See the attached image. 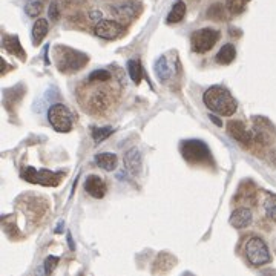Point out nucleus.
<instances>
[{"instance_id": "7ed1b4c3", "label": "nucleus", "mask_w": 276, "mask_h": 276, "mask_svg": "<svg viewBox=\"0 0 276 276\" xmlns=\"http://www.w3.org/2000/svg\"><path fill=\"white\" fill-rule=\"evenodd\" d=\"M246 256L249 259V262L256 265V267L265 265L271 259L265 241L262 238H259V236H252L246 243Z\"/></svg>"}, {"instance_id": "dca6fc26", "label": "nucleus", "mask_w": 276, "mask_h": 276, "mask_svg": "<svg viewBox=\"0 0 276 276\" xmlns=\"http://www.w3.org/2000/svg\"><path fill=\"white\" fill-rule=\"evenodd\" d=\"M48 34V20L46 19H37L32 26V40L35 43H42L43 38Z\"/></svg>"}, {"instance_id": "6e6552de", "label": "nucleus", "mask_w": 276, "mask_h": 276, "mask_svg": "<svg viewBox=\"0 0 276 276\" xmlns=\"http://www.w3.org/2000/svg\"><path fill=\"white\" fill-rule=\"evenodd\" d=\"M94 32L97 37L100 38H104V40H115L119 38L123 32H125V28L122 23L115 22V20H100L95 28H94Z\"/></svg>"}, {"instance_id": "4468645a", "label": "nucleus", "mask_w": 276, "mask_h": 276, "mask_svg": "<svg viewBox=\"0 0 276 276\" xmlns=\"http://www.w3.org/2000/svg\"><path fill=\"white\" fill-rule=\"evenodd\" d=\"M4 48L10 52V54H14V55H19L22 60L26 59V54L20 45V40L17 35H5L4 37Z\"/></svg>"}, {"instance_id": "f8f14e48", "label": "nucleus", "mask_w": 276, "mask_h": 276, "mask_svg": "<svg viewBox=\"0 0 276 276\" xmlns=\"http://www.w3.org/2000/svg\"><path fill=\"white\" fill-rule=\"evenodd\" d=\"M125 166L132 175H138L141 171V155L138 149H131L125 153Z\"/></svg>"}, {"instance_id": "cd10ccee", "label": "nucleus", "mask_w": 276, "mask_h": 276, "mask_svg": "<svg viewBox=\"0 0 276 276\" xmlns=\"http://www.w3.org/2000/svg\"><path fill=\"white\" fill-rule=\"evenodd\" d=\"M210 120H212L213 123H216L218 126H221V125H223V123H221V122H219V120H218V119H216L215 115H210Z\"/></svg>"}, {"instance_id": "412c9836", "label": "nucleus", "mask_w": 276, "mask_h": 276, "mask_svg": "<svg viewBox=\"0 0 276 276\" xmlns=\"http://www.w3.org/2000/svg\"><path fill=\"white\" fill-rule=\"evenodd\" d=\"M110 80V72L106 69H95L89 74V82H107Z\"/></svg>"}, {"instance_id": "a211bd4d", "label": "nucleus", "mask_w": 276, "mask_h": 276, "mask_svg": "<svg viewBox=\"0 0 276 276\" xmlns=\"http://www.w3.org/2000/svg\"><path fill=\"white\" fill-rule=\"evenodd\" d=\"M128 71H129V75L132 78V82L135 85H140L141 78H143V68H141V63L138 60H129L128 62Z\"/></svg>"}, {"instance_id": "0eeeda50", "label": "nucleus", "mask_w": 276, "mask_h": 276, "mask_svg": "<svg viewBox=\"0 0 276 276\" xmlns=\"http://www.w3.org/2000/svg\"><path fill=\"white\" fill-rule=\"evenodd\" d=\"M219 38V32L213 28H203L198 29L192 34L190 37V43H192V49L198 54H204L207 51H210L215 43Z\"/></svg>"}, {"instance_id": "f03ea898", "label": "nucleus", "mask_w": 276, "mask_h": 276, "mask_svg": "<svg viewBox=\"0 0 276 276\" xmlns=\"http://www.w3.org/2000/svg\"><path fill=\"white\" fill-rule=\"evenodd\" d=\"M54 55H55V65L62 72H74L82 69L88 62L89 57L83 52L74 51L68 46H55L54 48Z\"/></svg>"}, {"instance_id": "9d476101", "label": "nucleus", "mask_w": 276, "mask_h": 276, "mask_svg": "<svg viewBox=\"0 0 276 276\" xmlns=\"http://www.w3.org/2000/svg\"><path fill=\"white\" fill-rule=\"evenodd\" d=\"M252 221H253L252 212L249 209H246V207H240L230 215L229 223L235 229H246V227H249L252 224Z\"/></svg>"}, {"instance_id": "20e7f679", "label": "nucleus", "mask_w": 276, "mask_h": 276, "mask_svg": "<svg viewBox=\"0 0 276 276\" xmlns=\"http://www.w3.org/2000/svg\"><path fill=\"white\" fill-rule=\"evenodd\" d=\"M181 155L183 158L190 164H200L207 163L210 160V150L209 147L200 141V140H187L181 143Z\"/></svg>"}, {"instance_id": "423d86ee", "label": "nucleus", "mask_w": 276, "mask_h": 276, "mask_svg": "<svg viewBox=\"0 0 276 276\" xmlns=\"http://www.w3.org/2000/svg\"><path fill=\"white\" fill-rule=\"evenodd\" d=\"M48 119L51 126L57 132H69L72 129V117L65 104H54L48 110Z\"/></svg>"}, {"instance_id": "b1692460", "label": "nucleus", "mask_w": 276, "mask_h": 276, "mask_svg": "<svg viewBox=\"0 0 276 276\" xmlns=\"http://www.w3.org/2000/svg\"><path fill=\"white\" fill-rule=\"evenodd\" d=\"M57 264H59V258L57 256H48L46 259H45V273H52L54 270H55V267H57Z\"/></svg>"}, {"instance_id": "39448f33", "label": "nucleus", "mask_w": 276, "mask_h": 276, "mask_svg": "<svg viewBox=\"0 0 276 276\" xmlns=\"http://www.w3.org/2000/svg\"><path fill=\"white\" fill-rule=\"evenodd\" d=\"M22 178L28 183H32V184H42V186H51V187H55L60 180L63 178V174L62 172H51V171H46V169H40V171H35L31 166L23 169L22 172Z\"/></svg>"}, {"instance_id": "aec40b11", "label": "nucleus", "mask_w": 276, "mask_h": 276, "mask_svg": "<svg viewBox=\"0 0 276 276\" xmlns=\"http://www.w3.org/2000/svg\"><path fill=\"white\" fill-rule=\"evenodd\" d=\"M250 0H227V10L232 14H241L246 10V5Z\"/></svg>"}, {"instance_id": "f3484780", "label": "nucleus", "mask_w": 276, "mask_h": 276, "mask_svg": "<svg viewBox=\"0 0 276 276\" xmlns=\"http://www.w3.org/2000/svg\"><path fill=\"white\" fill-rule=\"evenodd\" d=\"M184 16H186V4L178 0L168 16V23H180L184 19Z\"/></svg>"}, {"instance_id": "9b49d317", "label": "nucleus", "mask_w": 276, "mask_h": 276, "mask_svg": "<svg viewBox=\"0 0 276 276\" xmlns=\"http://www.w3.org/2000/svg\"><path fill=\"white\" fill-rule=\"evenodd\" d=\"M85 189H86V192H88L91 196H94V198H97V200H100V198H103V196L106 195V184H104L103 180H101L100 177H97V175H91V177L86 178V181H85Z\"/></svg>"}, {"instance_id": "a878e982", "label": "nucleus", "mask_w": 276, "mask_h": 276, "mask_svg": "<svg viewBox=\"0 0 276 276\" xmlns=\"http://www.w3.org/2000/svg\"><path fill=\"white\" fill-rule=\"evenodd\" d=\"M49 19L52 20V22H57L59 19H60V11H59V5L57 4H51V7H49Z\"/></svg>"}, {"instance_id": "393cba45", "label": "nucleus", "mask_w": 276, "mask_h": 276, "mask_svg": "<svg viewBox=\"0 0 276 276\" xmlns=\"http://www.w3.org/2000/svg\"><path fill=\"white\" fill-rule=\"evenodd\" d=\"M264 207H265V215H267L271 221H274V223H276V204L271 203V201H267Z\"/></svg>"}, {"instance_id": "bb28decb", "label": "nucleus", "mask_w": 276, "mask_h": 276, "mask_svg": "<svg viewBox=\"0 0 276 276\" xmlns=\"http://www.w3.org/2000/svg\"><path fill=\"white\" fill-rule=\"evenodd\" d=\"M0 66H2V74H7V71H8V65H7V62L2 59V60H0Z\"/></svg>"}, {"instance_id": "1a4fd4ad", "label": "nucleus", "mask_w": 276, "mask_h": 276, "mask_svg": "<svg viewBox=\"0 0 276 276\" xmlns=\"http://www.w3.org/2000/svg\"><path fill=\"white\" fill-rule=\"evenodd\" d=\"M227 132L229 135L238 141L241 146H250V143L253 141V135L247 131V128L244 126L243 122H238V120H230L227 123Z\"/></svg>"}, {"instance_id": "4be33fe9", "label": "nucleus", "mask_w": 276, "mask_h": 276, "mask_svg": "<svg viewBox=\"0 0 276 276\" xmlns=\"http://www.w3.org/2000/svg\"><path fill=\"white\" fill-rule=\"evenodd\" d=\"M207 16L212 17L213 20H223L224 19V8H223V5H219V4L212 5L209 8V11H207Z\"/></svg>"}, {"instance_id": "f257e3e1", "label": "nucleus", "mask_w": 276, "mask_h": 276, "mask_svg": "<svg viewBox=\"0 0 276 276\" xmlns=\"http://www.w3.org/2000/svg\"><path fill=\"white\" fill-rule=\"evenodd\" d=\"M204 104L215 114H219L223 117H230L236 112V100L232 97V94L223 88V86H212L209 88L203 95Z\"/></svg>"}, {"instance_id": "2eb2a0df", "label": "nucleus", "mask_w": 276, "mask_h": 276, "mask_svg": "<svg viewBox=\"0 0 276 276\" xmlns=\"http://www.w3.org/2000/svg\"><path fill=\"white\" fill-rule=\"evenodd\" d=\"M236 57V49L232 43H226L216 54V62L219 65H230Z\"/></svg>"}, {"instance_id": "5701e85b", "label": "nucleus", "mask_w": 276, "mask_h": 276, "mask_svg": "<svg viewBox=\"0 0 276 276\" xmlns=\"http://www.w3.org/2000/svg\"><path fill=\"white\" fill-rule=\"evenodd\" d=\"M42 10H43L42 2H31V4L26 5V14L29 17H38V14L42 13Z\"/></svg>"}, {"instance_id": "6ab92c4d", "label": "nucleus", "mask_w": 276, "mask_h": 276, "mask_svg": "<svg viewBox=\"0 0 276 276\" xmlns=\"http://www.w3.org/2000/svg\"><path fill=\"white\" fill-rule=\"evenodd\" d=\"M114 132V129L112 128H94L92 129V138H94V141L95 143H101V141H104L110 134Z\"/></svg>"}, {"instance_id": "ddd939ff", "label": "nucleus", "mask_w": 276, "mask_h": 276, "mask_svg": "<svg viewBox=\"0 0 276 276\" xmlns=\"http://www.w3.org/2000/svg\"><path fill=\"white\" fill-rule=\"evenodd\" d=\"M117 155L115 153H110V152H103V153H97L95 155V164L98 168H101L103 171H114L117 168Z\"/></svg>"}]
</instances>
